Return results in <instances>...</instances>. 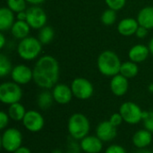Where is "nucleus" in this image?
<instances>
[{
  "label": "nucleus",
  "mask_w": 153,
  "mask_h": 153,
  "mask_svg": "<svg viewBox=\"0 0 153 153\" xmlns=\"http://www.w3.org/2000/svg\"><path fill=\"white\" fill-rule=\"evenodd\" d=\"M129 79L126 78L122 74H118L113 76L110 80V91L117 97H122L126 95L129 90Z\"/></svg>",
  "instance_id": "nucleus-14"
},
{
  "label": "nucleus",
  "mask_w": 153,
  "mask_h": 153,
  "mask_svg": "<svg viewBox=\"0 0 153 153\" xmlns=\"http://www.w3.org/2000/svg\"><path fill=\"white\" fill-rule=\"evenodd\" d=\"M26 22L31 29L40 30L46 26L48 22V15L42 7L39 5H30L26 9Z\"/></svg>",
  "instance_id": "nucleus-9"
},
{
  "label": "nucleus",
  "mask_w": 153,
  "mask_h": 153,
  "mask_svg": "<svg viewBox=\"0 0 153 153\" xmlns=\"http://www.w3.org/2000/svg\"><path fill=\"white\" fill-rule=\"evenodd\" d=\"M149 33V30L143 27V26H139V28L137 29L136 32H135V36L138 39H145L148 36Z\"/></svg>",
  "instance_id": "nucleus-35"
},
{
  "label": "nucleus",
  "mask_w": 153,
  "mask_h": 153,
  "mask_svg": "<svg viewBox=\"0 0 153 153\" xmlns=\"http://www.w3.org/2000/svg\"><path fill=\"white\" fill-rule=\"evenodd\" d=\"M26 1L30 5H40L44 4L47 0H26Z\"/></svg>",
  "instance_id": "nucleus-39"
},
{
  "label": "nucleus",
  "mask_w": 153,
  "mask_h": 153,
  "mask_svg": "<svg viewBox=\"0 0 153 153\" xmlns=\"http://www.w3.org/2000/svg\"><path fill=\"white\" fill-rule=\"evenodd\" d=\"M119 74H122L123 76H125L127 79L134 78L139 74L138 64H136V63H134V62H133L131 60H128V61H126V62L122 63Z\"/></svg>",
  "instance_id": "nucleus-22"
},
{
  "label": "nucleus",
  "mask_w": 153,
  "mask_h": 153,
  "mask_svg": "<svg viewBox=\"0 0 153 153\" xmlns=\"http://www.w3.org/2000/svg\"><path fill=\"white\" fill-rule=\"evenodd\" d=\"M22 98V90L21 85L14 82H5L0 85V101L6 105H12Z\"/></svg>",
  "instance_id": "nucleus-5"
},
{
  "label": "nucleus",
  "mask_w": 153,
  "mask_h": 153,
  "mask_svg": "<svg viewBox=\"0 0 153 153\" xmlns=\"http://www.w3.org/2000/svg\"><path fill=\"white\" fill-rule=\"evenodd\" d=\"M70 86L74 97L80 100H89L92 97L94 93L93 84L88 79L83 77H77L74 79Z\"/></svg>",
  "instance_id": "nucleus-7"
},
{
  "label": "nucleus",
  "mask_w": 153,
  "mask_h": 153,
  "mask_svg": "<svg viewBox=\"0 0 153 153\" xmlns=\"http://www.w3.org/2000/svg\"><path fill=\"white\" fill-rule=\"evenodd\" d=\"M26 112L27 111L25 110V108L20 102H17V103L9 105L8 111H7L10 118L12 120L15 121V122L22 121L23 118H24V117H25Z\"/></svg>",
  "instance_id": "nucleus-23"
},
{
  "label": "nucleus",
  "mask_w": 153,
  "mask_h": 153,
  "mask_svg": "<svg viewBox=\"0 0 153 153\" xmlns=\"http://www.w3.org/2000/svg\"><path fill=\"white\" fill-rule=\"evenodd\" d=\"M109 122L116 127H118L119 126L122 125V123L124 122V119H123L121 114L118 112V113H114L111 115V117H109Z\"/></svg>",
  "instance_id": "nucleus-32"
},
{
  "label": "nucleus",
  "mask_w": 153,
  "mask_h": 153,
  "mask_svg": "<svg viewBox=\"0 0 153 153\" xmlns=\"http://www.w3.org/2000/svg\"><path fill=\"white\" fill-rule=\"evenodd\" d=\"M104 1L108 8H110L117 12L122 10L126 4V0H104Z\"/></svg>",
  "instance_id": "nucleus-30"
},
{
  "label": "nucleus",
  "mask_w": 153,
  "mask_h": 153,
  "mask_svg": "<svg viewBox=\"0 0 153 153\" xmlns=\"http://www.w3.org/2000/svg\"><path fill=\"white\" fill-rule=\"evenodd\" d=\"M11 79L19 85H25L33 81V70L23 64L15 65L11 72Z\"/></svg>",
  "instance_id": "nucleus-11"
},
{
  "label": "nucleus",
  "mask_w": 153,
  "mask_h": 153,
  "mask_svg": "<svg viewBox=\"0 0 153 153\" xmlns=\"http://www.w3.org/2000/svg\"><path fill=\"white\" fill-rule=\"evenodd\" d=\"M139 22L137 19L133 17H126L119 21L117 23V31L124 37H131L135 35L137 29L139 28Z\"/></svg>",
  "instance_id": "nucleus-16"
},
{
  "label": "nucleus",
  "mask_w": 153,
  "mask_h": 153,
  "mask_svg": "<svg viewBox=\"0 0 153 153\" xmlns=\"http://www.w3.org/2000/svg\"><path fill=\"white\" fill-rule=\"evenodd\" d=\"M33 82L43 89L49 90L57 84L60 74L59 63L50 55L39 56L33 67Z\"/></svg>",
  "instance_id": "nucleus-1"
},
{
  "label": "nucleus",
  "mask_w": 153,
  "mask_h": 153,
  "mask_svg": "<svg viewBox=\"0 0 153 153\" xmlns=\"http://www.w3.org/2000/svg\"><path fill=\"white\" fill-rule=\"evenodd\" d=\"M152 134H153V133H152Z\"/></svg>",
  "instance_id": "nucleus-44"
},
{
  "label": "nucleus",
  "mask_w": 153,
  "mask_h": 153,
  "mask_svg": "<svg viewBox=\"0 0 153 153\" xmlns=\"http://www.w3.org/2000/svg\"><path fill=\"white\" fill-rule=\"evenodd\" d=\"M143 112L140 106L133 101H126L119 108L124 122L129 125H136L143 121Z\"/></svg>",
  "instance_id": "nucleus-8"
},
{
  "label": "nucleus",
  "mask_w": 153,
  "mask_h": 153,
  "mask_svg": "<svg viewBox=\"0 0 153 153\" xmlns=\"http://www.w3.org/2000/svg\"><path fill=\"white\" fill-rule=\"evenodd\" d=\"M13 153H31V152L28 147H25V146L22 145L20 148H18L16 151H14Z\"/></svg>",
  "instance_id": "nucleus-38"
},
{
  "label": "nucleus",
  "mask_w": 153,
  "mask_h": 153,
  "mask_svg": "<svg viewBox=\"0 0 153 153\" xmlns=\"http://www.w3.org/2000/svg\"><path fill=\"white\" fill-rule=\"evenodd\" d=\"M54 100L59 105H66L71 102L74 94L71 86L65 83H57L52 88Z\"/></svg>",
  "instance_id": "nucleus-12"
},
{
  "label": "nucleus",
  "mask_w": 153,
  "mask_h": 153,
  "mask_svg": "<svg viewBox=\"0 0 153 153\" xmlns=\"http://www.w3.org/2000/svg\"><path fill=\"white\" fill-rule=\"evenodd\" d=\"M81 150L82 149H81L80 143H78L76 140L73 139L68 142L67 147H66V153H80Z\"/></svg>",
  "instance_id": "nucleus-31"
},
{
  "label": "nucleus",
  "mask_w": 153,
  "mask_h": 153,
  "mask_svg": "<svg viewBox=\"0 0 153 153\" xmlns=\"http://www.w3.org/2000/svg\"><path fill=\"white\" fill-rule=\"evenodd\" d=\"M10 119L11 118H10L8 113H6L4 111L0 112V129L1 130H4L7 127Z\"/></svg>",
  "instance_id": "nucleus-33"
},
{
  "label": "nucleus",
  "mask_w": 153,
  "mask_h": 153,
  "mask_svg": "<svg viewBox=\"0 0 153 153\" xmlns=\"http://www.w3.org/2000/svg\"><path fill=\"white\" fill-rule=\"evenodd\" d=\"M153 140V134L152 132L144 129L138 130L133 135L132 142L134 147L137 149H145L151 145Z\"/></svg>",
  "instance_id": "nucleus-18"
},
{
  "label": "nucleus",
  "mask_w": 153,
  "mask_h": 153,
  "mask_svg": "<svg viewBox=\"0 0 153 153\" xmlns=\"http://www.w3.org/2000/svg\"><path fill=\"white\" fill-rule=\"evenodd\" d=\"M80 146L83 152L100 153L103 149V142L97 135H87L80 141Z\"/></svg>",
  "instance_id": "nucleus-15"
},
{
  "label": "nucleus",
  "mask_w": 153,
  "mask_h": 153,
  "mask_svg": "<svg viewBox=\"0 0 153 153\" xmlns=\"http://www.w3.org/2000/svg\"><path fill=\"white\" fill-rule=\"evenodd\" d=\"M135 153H153V152H151L145 148V149H138V151Z\"/></svg>",
  "instance_id": "nucleus-41"
},
{
  "label": "nucleus",
  "mask_w": 153,
  "mask_h": 153,
  "mask_svg": "<svg viewBox=\"0 0 153 153\" xmlns=\"http://www.w3.org/2000/svg\"><path fill=\"white\" fill-rule=\"evenodd\" d=\"M26 130L30 133H38L41 131L45 125L43 116L36 110H29L26 112L23 120L22 121Z\"/></svg>",
  "instance_id": "nucleus-10"
},
{
  "label": "nucleus",
  "mask_w": 153,
  "mask_h": 153,
  "mask_svg": "<svg viewBox=\"0 0 153 153\" xmlns=\"http://www.w3.org/2000/svg\"><path fill=\"white\" fill-rule=\"evenodd\" d=\"M96 135L103 143H109L117 137V127L113 126L109 122V120L108 121H103L97 126Z\"/></svg>",
  "instance_id": "nucleus-13"
},
{
  "label": "nucleus",
  "mask_w": 153,
  "mask_h": 153,
  "mask_svg": "<svg viewBox=\"0 0 153 153\" xmlns=\"http://www.w3.org/2000/svg\"><path fill=\"white\" fill-rule=\"evenodd\" d=\"M15 16H16V20H17V21H26V19H27V13H26V10L15 13Z\"/></svg>",
  "instance_id": "nucleus-36"
},
{
  "label": "nucleus",
  "mask_w": 153,
  "mask_h": 153,
  "mask_svg": "<svg viewBox=\"0 0 153 153\" xmlns=\"http://www.w3.org/2000/svg\"><path fill=\"white\" fill-rule=\"evenodd\" d=\"M117 11L115 10H112L110 8H108L106 9L102 13H101V16H100V21L101 22L106 25V26H111L113 25L116 21H117Z\"/></svg>",
  "instance_id": "nucleus-27"
},
{
  "label": "nucleus",
  "mask_w": 153,
  "mask_h": 153,
  "mask_svg": "<svg viewBox=\"0 0 153 153\" xmlns=\"http://www.w3.org/2000/svg\"><path fill=\"white\" fill-rule=\"evenodd\" d=\"M54 37H55V31L51 26L46 25L40 30H39L38 39L43 46L48 45L49 43H51L52 40L54 39Z\"/></svg>",
  "instance_id": "nucleus-25"
},
{
  "label": "nucleus",
  "mask_w": 153,
  "mask_h": 153,
  "mask_svg": "<svg viewBox=\"0 0 153 153\" xmlns=\"http://www.w3.org/2000/svg\"><path fill=\"white\" fill-rule=\"evenodd\" d=\"M137 21L140 26L153 30V5H148L142 8L137 14Z\"/></svg>",
  "instance_id": "nucleus-20"
},
{
  "label": "nucleus",
  "mask_w": 153,
  "mask_h": 153,
  "mask_svg": "<svg viewBox=\"0 0 153 153\" xmlns=\"http://www.w3.org/2000/svg\"><path fill=\"white\" fill-rule=\"evenodd\" d=\"M6 43H7V39H6V38H5L4 32L1 31V32H0V48L3 49V48H4V46L6 45Z\"/></svg>",
  "instance_id": "nucleus-37"
},
{
  "label": "nucleus",
  "mask_w": 153,
  "mask_h": 153,
  "mask_svg": "<svg viewBox=\"0 0 153 153\" xmlns=\"http://www.w3.org/2000/svg\"><path fill=\"white\" fill-rule=\"evenodd\" d=\"M13 65L10 59L4 54H0V76L2 78L11 74Z\"/></svg>",
  "instance_id": "nucleus-26"
},
{
  "label": "nucleus",
  "mask_w": 153,
  "mask_h": 153,
  "mask_svg": "<svg viewBox=\"0 0 153 153\" xmlns=\"http://www.w3.org/2000/svg\"><path fill=\"white\" fill-rule=\"evenodd\" d=\"M148 91H149V92L153 93V82L152 83H150V84L148 85Z\"/></svg>",
  "instance_id": "nucleus-42"
},
{
  "label": "nucleus",
  "mask_w": 153,
  "mask_h": 153,
  "mask_svg": "<svg viewBox=\"0 0 153 153\" xmlns=\"http://www.w3.org/2000/svg\"><path fill=\"white\" fill-rule=\"evenodd\" d=\"M143 122L144 128L153 133V110L143 112Z\"/></svg>",
  "instance_id": "nucleus-29"
},
{
  "label": "nucleus",
  "mask_w": 153,
  "mask_h": 153,
  "mask_svg": "<svg viewBox=\"0 0 153 153\" xmlns=\"http://www.w3.org/2000/svg\"><path fill=\"white\" fill-rule=\"evenodd\" d=\"M51 153H65L62 150H60V149H56V150H54L53 152Z\"/></svg>",
  "instance_id": "nucleus-43"
},
{
  "label": "nucleus",
  "mask_w": 153,
  "mask_h": 153,
  "mask_svg": "<svg viewBox=\"0 0 153 153\" xmlns=\"http://www.w3.org/2000/svg\"><path fill=\"white\" fill-rule=\"evenodd\" d=\"M152 152H153V150H152Z\"/></svg>",
  "instance_id": "nucleus-45"
},
{
  "label": "nucleus",
  "mask_w": 153,
  "mask_h": 153,
  "mask_svg": "<svg viewBox=\"0 0 153 153\" xmlns=\"http://www.w3.org/2000/svg\"><path fill=\"white\" fill-rule=\"evenodd\" d=\"M26 0H6V6L12 10L14 13H17L27 9Z\"/></svg>",
  "instance_id": "nucleus-28"
},
{
  "label": "nucleus",
  "mask_w": 153,
  "mask_h": 153,
  "mask_svg": "<svg viewBox=\"0 0 153 153\" xmlns=\"http://www.w3.org/2000/svg\"><path fill=\"white\" fill-rule=\"evenodd\" d=\"M151 52L149 47L144 44H136L134 45L128 51L129 60L140 64L144 62L150 56Z\"/></svg>",
  "instance_id": "nucleus-17"
},
{
  "label": "nucleus",
  "mask_w": 153,
  "mask_h": 153,
  "mask_svg": "<svg viewBox=\"0 0 153 153\" xmlns=\"http://www.w3.org/2000/svg\"><path fill=\"white\" fill-rule=\"evenodd\" d=\"M67 130L72 139L81 141L89 135L91 130V124L88 117L81 113L72 115L67 123Z\"/></svg>",
  "instance_id": "nucleus-4"
},
{
  "label": "nucleus",
  "mask_w": 153,
  "mask_h": 153,
  "mask_svg": "<svg viewBox=\"0 0 153 153\" xmlns=\"http://www.w3.org/2000/svg\"><path fill=\"white\" fill-rule=\"evenodd\" d=\"M16 21L14 13L7 6H3L0 9V30L2 32L10 30Z\"/></svg>",
  "instance_id": "nucleus-19"
},
{
  "label": "nucleus",
  "mask_w": 153,
  "mask_h": 153,
  "mask_svg": "<svg viewBox=\"0 0 153 153\" xmlns=\"http://www.w3.org/2000/svg\"><path fill=\"white\" fill-rule=\"evenodd\" d=\"M43 45L38 38L29 36L21 39L17 45L16 51L19 57L24 61H33L39 57Z\"/></svg>",
  "instance_id": "nucleus-3"
},
{
  "label": "nucleus",
  "mask_w": 153,
  "mask_h": 153,
  "mask_svg": "<svg viewBox=\"0 0 153 153\" xmlns=\"http://www.w3.org/2000/svg\"><path fill=\"white\" fill-rule=\"evenodd\" d=\"M105 153H126V151L119 144H112L106 149Z\"/></svg>",
  "instance_id": "nucleus-34"
},
{
  "label": "nucleus",
  "mask_w": 153,
  "mask_h": 153,
  "mask_svg": "<svg viewBox=\"0 0 153 153\" xmlns=\"http://www.w3.org/2000/svg\"><path fill=\"white\" fill-rule=\"evenodd\" d=\"M22 144V134L17 128L10 127L4 130L1 135V146L7 152L13 153Z\"/></svg>",
  "instance_id": "nucleus-6"
},
{
  "label": "nucleus",
  "mask_w": 153,
  "mask_h": 153,
  "mask_svg": "<svg viewBox=\"0 0 153 153\" xmlns=\"http://www.w3.org/2000/svg\"><path fill=\"white\" fill-rule=\"evenodd\" d=\"M54 101L55 100L52 95V91H49L48 90H43L38 95V98H37L38 107L42 110L48 109L52 106Z\"/></svg>",
  "instance_id": "nucleus-24"
},
{
  "label": "nucleus",
  "mask_w": 153,
  "mask_h": 153,
  "mask_svg": "<svg viewBox=\"0 0 153 153\" xmlns=\"http://www.w3.org/2000/svg\"><path fill=\"white\" fill-rule=\"evenodd\" d=\"M148 47H149V49H150L151 55H152L153 56V36L151 38V39H150V41H149Z\"/></svg>",
  "instance_id": "nucleus-40"
},
{
  "label": "nucleus",
  "mask_w": 153,
  "mask_h": 153,
  "mask_svg": "<svg viewBox=\"0 0 153 153\" xmlns=\"http://www.w3.org/2000/svg\"><path fill=\"white\" fill-rule=\"evenodd\" d=\"M122 62L117 53L112 50L102 51L97 58L99 72L106 77H113L120 73Z\"/></svg>",
  "instance_id": "nucleus-2"
},
{
  "label": "nucleus",
  "mask_w": 153,
  "mask_h": 153,
  "mask_svg": "<svg viewBox=\"0 0 153 153\" xmlns=\"http://www.w3.org/2000/svg\"><path fill=\"white\" fill-rule=\"evenodd\" d=\"M30 27L27 23L26 21H15L13 25L12 26L10 32L12 36L19 40L23 39L27 37H29L30 32Z\"/></svg>",
  "instance_id": "nucleus-21"
}]
</instances>
